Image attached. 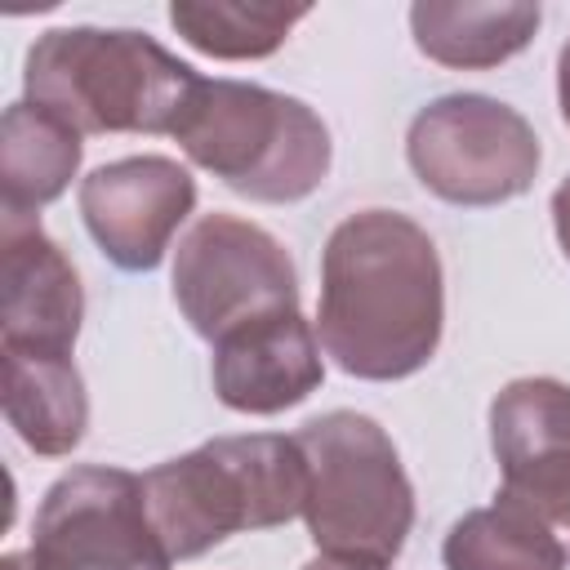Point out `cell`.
<instances>
[{
  "instance_id": "1",
  "label": "cell",
  "mask_w": 570,
  "mask_h": 570,
  "mask_svg": "<svg viewBox=\"0 0 570 570\" xmlns=\"http://www.w3.org/2000/svg\"><path fill=\"white\" fill-rule=\"evenodd\" d=\"M445 325V285L432 236L396 209L343 218L321 258L316 338L352 379L419 374Z\"/></svg>"
},
{
  "instance_id": "2",
  "label": "cell",
  "mask_w": 570,
  "mask_h": 570,
  "mask_svg": "<svg viewBox=\"0 0 570 570\" xmlns=\"http://www.w3.org/2000/svg\"><path fill=\"white\" fill-rule=\"evenodd\" d=\"M200 76L142 31H45L22 71L27 102L76 134H174Z\"/></svg>"
},
{
  "instance_id": "3",
  "label": "cell",
  "mask_w": 570,
  "mask_h": 570,
  "mask_svg": "<svg viewBox=\"0 0 570 570\" xmlns=\"http://www.w3.org/2000/svg\"><path fill=\"white\" fill-rule=\"evenodd\" d=\"M142 499L169 561H191L227 534L294 521L307 499V463L294 436H214L151 468Z\"/></svg>"
},
{
  "instance_id": "4",
  "label": "cell",
  "mask_w": 570,
  "mask_h": 570,
  "mask_svg": "<svg viewBox=\"0 0 570 570\" xmlns=\"http://www.w3.org/2000/svg\"><path fill=\"white\" fill-rule=\"evenodd\" d=\"M174 138L191 165L263 205H294L330 174L325 120L307 102L245 80H200Z\"/></svg>"
},
{
  "instance_id": "5",
  "label": "cell",
  "mask_w": 570,
  "mask_h": 570,
  "mask_svg": "<svg viewBox=\"0 0 570 570\" xmlns=\"http://www.w3.org/2000/svg\"><path fill=\"white\" fill-rule=\"evenodd\" d=\"M307 463L303 521L325 557L387 566L414 525V490L392 436L356 410H330L294 432Z\"/></svg>"
},
{
  "instance_id": "6",
  "label": "cell",
  "mask_w": 570,
  "mask_h": 570,
  "mask_svg": "<svg viewBox=\"0 0 570 570\" xmlns=\"http://www.w3.org/2000/svg\"><path fill=\"white\" fill-rule=\"evenodd\" d=\"M169 552L147 517L142 476L85 463L62 472L36 512L31 548L0 570H169Z\"/></svg>"
},
{
  "instance_id": "7",
  "label": "cell",
  "mask_w": 570,
  "mask_h": 570,
  "mask_svg": "<svg viewBox=\"0 0 570 570\" xmlns=\"http://www.w3.org/2000/svg\"><path fill=\"white\" fill-rule=\"evenodd\" d=\"M414 178L450 205H503L530 191L539 138L521 111L485 94H445L428 102L405 134Z\"/></svg>"
},
{
  "instance_id": "8",
  "label": "cell",
  "mask_w": 570,
  "mask_h": 570,
  "mask_svg": "<svg viewBox=\"0 0 570 570\" xmlns=\"http://www.w3.org/2000/svg\"><path fill=\"white\" fill-rule=\"evenodd\" d=\"M174 303L187 325L218 343L223 334L298 307V276L272 232L236 214H205L178 245Z\"/></svg>"
},
{
  "instance_id": "9",
  "label": "cell",
  "mask_w": 570,
  "mask_h": 570,
  "mask_svg": "<svg viewBox=\"0 0 570 570\" xmlns=\"http://www.w3.org/2000/svg\"><path fill=\"white\" fill-rule=\"evenodd\" d=\"M196 209V178L169 156H125L80 183V214L98 249L125 272L160 267L174 232Z\"/></svg>"
},
{
  "instance_id": "10",
  "label": "cell",
  "mask_w": 570,
  "mask_h": 570,
  "mask_svg": "<svg viewBox=\"0 0 570 570\" xmlns=\"http://www.w3.org/2000/svg\"><path fill=\"white\" fill-rule=\"evenodd\" d=\"M490 445L503 494L530 503L548 521L570 512V383L512 379L490 401Z\"/></svg>"
},
{
  "instance_id": "11",
  "label": "cell",
  "mask_w": 570,
  "mask_h": 570,
  "mask_svg": "<svg viewBox=\"0 0 570 570\" xmlns=\"http://www.w3.org/2000/svg\"><path fill=\"white\" fill-rule=\"evenodd\" d=\"M0 347L71 352L85 294L71 258L27 214H0Z\"/></svg>"
},
{
  "instance_id": "12",
  "label": "cell",
  "mask_w": 570,
  "mask_h": 570,
  "mask_svg": "<svg viewBox=\"0 0 570 570\" xmlns=\"http://www.w3.org/2000/svg\"><path fill=\"white\" fill-rule=\"evenodd\" d=\"M325 379L316 330L294 312L249 321L214 343V392L240 414H281Z\"/></svg>"
},
{
  "instance_id": "13",
  "label": "cell",
  "mask_w": 570,
  "mask_h": 570,
  "mask_svg": "<svg viewBox=\"0 0 570 570\" xmlns=\"http://www.w3.org/2000/svg\"><path fill=\"white\" fill-rule=\"evenodd\" d=\"M4 352V419L22 436L27 450L45 459H62L85 441L89 396L71 352Z\"/></svg>"
},
{
  "instance_id": "14",
  "label": "cell",
  "mask_w": 570,
  "mask_h": 570,
  "mask_svg": "<svg viewBox=\"0 0 570 570\" xmlns=\"http://www.w3.org/2000/svg\"><path fill=\"white\" fill-rule=\"evenodd\" d=\"M543 13L539 4H481V0H419L410 9V31L414 45L454 71H485L508 62L512 53H521L534 31H539Z\"/></svg>"
},
{
  "instance_id": "15",
  "label": "cell",
  "mask_w": 570,
  "mask_h": 570,
  "mask_svg": "<svg viewBox=\"0 0 570 570\" xmlns=\"http://www.w3.org/2000/svg\"><path fill=\"white\" fill-rule=\"evenodd\" d=\"M80 169V134L27 98L4 107L0 120V187L4 214L36 218L40 205L58 200Z\"/></svg>"
},
{
  "instance_id": "16",
  "label": "cell",
  "mask_w": 570,
  "mask_h": 570,
  "mask_svg": "<svg viewBox=\"0 0 570 570\" xmlns=\"http://www.w3.org/2000/svg\"><path fill=\"white\" fill-rule=\"evenodd\" d=\"M441 561L445 570H566V543L543 512L499 494L450 525Z\"/></svg>"
},
{
  "instance_id": "17",
  "label": "cell",
  "mask_w": 570,
  "mask_h": 570,
  "mask_svg": "<svg viewBox=\"0 0 570 570\" xmlns=\"http://www.w3.org/2000/svg\"><path fill=\"white\" fill-rule=\"evenodd\" d=\"M307 18L303 4H245V0H174L169 27L209 58H267Z\"/></svg>"
},
{
  "instance_id": "18",
  "label": "cell",
  "mask_w": 570,
  "mask_h": 570,
  "mask_svg": "<svg viewBox=\"0 0 570 570\" xmlns=\"http://www.w3.org/2000/svg\"><path fill=\"white\" fill-rule=\"evenodd\" d=\"M552 227H557V240H561V254L570 263V174L557 183L552 191Z\"/></svg>"
},
{
  "instance_id": "19",
  "label": "cell",
  "mask_w": 570,
  "mask_h": 570,
  "mask_svg": "<svg viewBox=\"0 0 570 570\" xmlns=\"http://www.w3.org/2000/svg\"><path fill=\"white\" fill-rule=\"evenodd\" d=\"M557 102H561V120L570 125V40L561 45V58H557Z\"/></svg>"
},
{
  "instance_id": "20",
  "label": "cell",
  "mask_w": 570,
  "mask_h": 570,
  "mask_svg": "<svg viewBox=\"0 0 570 570\" xmlns=\"http://www.w3.org/2000/svg\"><path fill=\"white\" fill-rule=\"evenodd\" d=\"M303 570H387V566H379V561H352V557H316V561H307Z\"/></svg>"
},
{
  "instance_id": "21",
  "label": "cell",
  "mask_w": 570,
  "mask_h": 570,
  "mask_svg": "<svg viewBox=\"0 0 570 570\" xmlns=\"http://www.w3.org/2000/svg\"><path fill=\"white\" fill-rule=\"evenodd\" d=\"M561 525H566V530H570V512H566V517H561Z\"/></svg>"
}]
</instances>
